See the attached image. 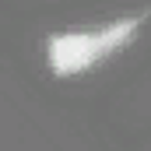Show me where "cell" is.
Returning <instances> with one entry per match:
<instances>
[{"mask_svg":"<svg viewBox=\"0 0 151 151\" xmlns=\"http://www.w3.org/2000/svg\"><path fill=\"white\" fill-rule=\"evenodd\" d=\"M141 25H144V11L113 25H102V28H88V32H56L46 39V60L56 77L81 74L102 63L106 56H113L116 49H127Z\"/></svg>","mask_w":151,"mask_h":151,"instance_id":"cell-1","label":"cell"}]
</instances>
